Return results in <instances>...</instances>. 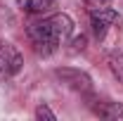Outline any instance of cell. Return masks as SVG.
<instances>
[{
  "label": "cell",
  "instance_id": "6da1fadb",
  "mask_svg": "<svg viewBox=\"0 0 123 121\" xmlns=\"http://www.w3.org/2000/svg\"><path fill=\"white\" fill-rule=\"evenodd\" d=\"M26 33H29L36 52H40V55H52V52H57V50L71 38V33H74V21H71L69 14L57 12V14H50V17H45V19H40V21H33Z\"/></svg>",
  "mask_w": 123,
  "mask_h": 121
},
{
  "label": "cell",
  "instance_id": "7a4b0ae2",
  "mask_svg": "<svg viewBox=\"0 0 123 121\" xmlns=\"http://www.w3.org/2000/svg\"><path fill=\"white\" fill-rule=\"evenodd\" d=\"M88 12H90V21H92V29H95V36L97 38H102L114 24L121 21L118 12L111 10V7H107V5H90Z\"/></svg>",
  "mask_w": 123,
  "mask_h": 121
},
{
  "label": "cell",
  "instance_id": "3957f363",
  "mask_svg": "<svg viewBox=\"0 0 123 121\" xmlns=\"http://www.w3.org/2000/svg\"><path fill=\"white\" fill-rule=\"evenodd\" d=\"M21 55H19V50H17L12 43H5V40H0V74L5 76H12L17 74L19 69H21Z\"/></svg>",
  "mask_w": 123,
  "mask_h": 121
},
{
  "label": "cell",
  "instance_id": "277c9868",
  "mask_svg": "<svg viewBox=\"0 0 123 121\" xmlns=\"http://www.w3.org/2000/svg\"><path fill=\"white\" fill-rule=\"evenodd\" d=\"M26 14H47L57 7V0H17Z\"/></svg>",
  "mask_w": 123,
  "mask_h": 121
},
{
  "label": "cell",
  "instance_id": "5b68a950",
  "mask_svg": "<svg viewBox=\"0 0 123 121\" xmlns=\"http://www.w3.org/2000/svg\"><path fill=\"white\" fill-rule=\"evenodd\" d=\"M95 114H99L102 119H109V121H123V105L99 102V105H95Z\"/></svg>",
  "mask_w": 123,
  "mask_h": 121
},
{
  "label": "cell",
  "instance_id": "8992f818",
  "mask_svg": "<svg viewBox=\"0 0 123 121\" xmlns=\"http://www.w3.org/2000/svg\"><path fill=\"white\" fill-rule=\"evenodd\" d=\"M109 69L118 78V83H123V52H111L109 55Z\"/></svg>",
  "mask_w": 123,
  "mask_h": 121
},
{
  "label": "cell",
  "instance_id": "52a82bcc",
  "mask_svg": "<svg viewBox=\"0 0 123 121\" xmlns=\"http://www.w3.org/2000/svg\"><path fill=\"white\" fill-rule=\"evenodd\" d=\"M36 119H47V121H55L57 116H55V112L50 109V107H45V105H40L38 109H36Z\"/></svg>",
  "mask_w": 123,
  "mask_h": 121
}]
</instances>
